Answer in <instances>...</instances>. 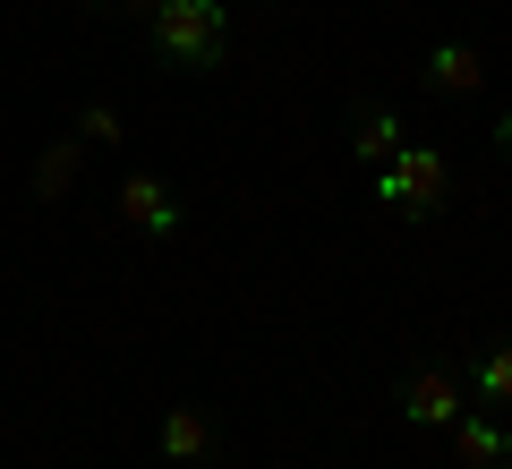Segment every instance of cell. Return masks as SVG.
I'll return each mask as SVG.
<instances>
[{"label":"cell","instance_id":"cell-9","mask_svg":"<svg viewBox=\"0 0 512 469\" xmlns=\"http://www.w3.org/2000/svg\"><path fill=\"white\" fill-rule=\"evenodd\" d=\"M205 452H214L205 410H163V461H205Z\"/></svg>","mask_w":512,"mask_h":469},{"label":"cell","instance_id":"cell-5","mask_svg":"<svg viewBox=\"0 0 512 469\" xmlns=\"http://www.w3.org/2000/svg\"><path fill=\"white\" fill-rule=\"evenodd\" d=\"M427 94H453V103H461V94H478V86H487V52H478V43H436V52H427Z\"/></svg>","mask_w":512,"mask_h":469},{"label":"cell","instance_id":"cell-11","mask_svg":"<svg viewBox=\"0 0 512 469\" xmlns=\"http://www.w3.org/2000/svg\"><path fill=\"white\" fill-rule=\"evenodd\" d=\"M69 171H77V137L43 154V197H60V188H69Z\"/></svg>","mask_w":512,"mask_h":469},{"label":"cell","instance_id":"cell-1","mask_svg":"<svg viewBox=\"0 0 512 469\" xmlns=\"http://www.w3.org/2000/svg\"><path fill=\"white\" fill-rule=\"evenodd\" d=\"M146 26L171 69H222V52H231V0H154Z\"/></svg>","mask_w":512,"mask_h":469},{"label":"cell","instance_id":"cell-7","mask_svg":"<svg viewBox=\"0 0 512 469\" xmlns=\"http://www.w3.org/2000/svg\"><path fill=\"white\" fill-rule=\"evenodd\" d=\"M402 137H410V128H402V111H393V103H359V111H350V154H359L367 171L393 163V154H402Z\"/></svg>","mask_w":512,"mask_h":469},{"label":"cell","instance_id":"cell-14","mask_svg":"<svg viewBox=\"0 0 512 469\" xmlns=\"http://www.w3.org/2000/svg\"><path fill=\"white\" fill-rule=\"evenodd\" d=\"M69 9H103V0H69Z\"/></svg>","mask_w":512,"mask_h":469},{"label":"cell","instance_id":"cell-2","mask_svg":"<svg viewBox=\"0 0 512 469\" xmlns=\"http://www.w3.org/2000/svg\"><path fill=\"white\" fill-rule=\"evenodd\" d=\"M444 188H453V154L427 137H402L393 163H376V205H393L402 222H436L444 214Z\"/></svg>","mask_w":512,"mask_h":469},{"label":"cell","instance_id":"cell-10","mask_svg":"<svg viewBox=\"0 0 512 469\" xmlns=\"http://www.w3.org/2000/svg\"><path fill=\"white\" fill-rule=\"evenodd\" d=\"M77 145H120V111L111 103H77Z\"/></svg>","mask_w":512,"mask_h":469},{"label":"cell","instance_id":"cell-6","mask_svg":"<svg viewBox=\"0 0 512 469\" xmlns=\"http://www.w3.org/2000/svg\"><path fill=\"white\" fill-rule=\"evenodd\" d=\"M444 435H453V461H461V469H504V461H512V427H504V418L461 410Z\"/></svg>","mask_w":512,"mask_h":469},{"label":"cell","instance_id":"cell-13","mask_svg":"<svg viewBox=\"0 0 512 469\" xmlns=\"http://www.w3.org/2000/svg\"><path fill=\"white\" fill-rule=\"evenodd\" d=\"M120 9H128V18H154V0H120Z\"/></svg>","mask_w":512,"mask_h":469},{"label":"cell","instance_id":"cell-4","mask_svg":"<svg viewBox=\"0 0 512 469\" xmlns=\"http://www.w3.org/2000/svg\"><path fill=\"white\" fill-rule=\"evenodd\" d=\"M120 222H128V231H146V239H171V231H180V197H171L154 171H128V180H120Z\"/></svg>","mask_w":512,"mask_h":469},{"label":"cell","instance_id":"cell-3","mask_svg":"<svg viewBox=\"0 0 512 469\" xmlns=\"http://www.w3.org/2000/svg\"><path fill=\"white\" fill-rule=\"evenodd\" d=\"M393 401H402V418H410L419 435H444V427H453L461 410H470V384H461L453 367H410V376H402V393H393Z\"/></svg>","mask_w":512,"mask_h":469},{"label":"cell","instance_id":"cell-15","mask_svg":"<svg viewBox=\"0 0 512 469\" xmlns=\"http://www.w3.org/2000/svg\"><path fill=\"white\" fill-rule=\"evenodd\" d=\"M504 469H512V461H504Z\"/></svg>","mask_w":512,"mask_h":469},{"label":"cell","instance_id":"cell-12","mask_svg":"<svg viewBox=\"0 0 512 469\" xmlns=\"http://www.w3.org/2000/svg\"><path fill=\"white\" fill-rule=\"evenodd\" d=\"M495 154L512 163V111H495Z\"/></svg>","mask_w":512,"mask_h":469},{"label":"cell","instance_id":"cell-8","mask_svg":"<svg viewBox=\"0 0 512 469\" xmlns=\"http://www.w3.org/2000/svg\"><path fill=\"white\" fill-rule=\"evenodd\" d=\"M461 384H470L478 401H495V410H512V342H487V350L470 359V376H461Z\"/></svg>","mask_w":512,"mask_h":469}]
</instances>
